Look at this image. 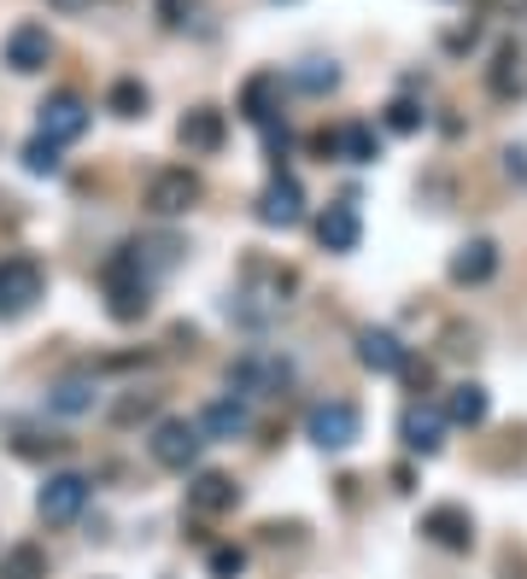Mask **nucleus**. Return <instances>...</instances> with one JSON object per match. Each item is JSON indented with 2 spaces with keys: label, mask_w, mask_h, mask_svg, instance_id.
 I'll return each instance as SVG.
<instances>
[{
  "label": "nucleus",
  "mask_w": 527,
  "mask_h": 579,
  "mask_svg": "<svg viewBox=\"0 0 527 579\" xmlns=\"http://www.w3.org/2000/svg\"><path fill=\"white\" fill-rule=\"evenodd\" d=\"M388 130L393 135H416L422 130V106H411V100H393V106H388Z\"/></svg>",
  "instance_id": "30"
},
{
  "label": "nucleus",
  "mask_w": 527,
  "mask_h": 579,
  "mask_svg": "<svg viewBox=\"0 0 527 579\" xmlns=\"http://www.w3.org/2000/svg\"><path fill=\"white\" fill-rule=\"evenodd\" d=\"M24 170H30V176H59V141L35 135L30 147H24Z\"/></svg>",
  "instance_id": "27"
},
{
  "label": "nucleus",
  "mask_w": 527,
  "mask_h": 579,
  "mask_svg": "<svg viewBox=\"0 0 527 579\" xmlns=\"http://www.w3.org/2000/svg\"><path fill=\"white\" fill-rule=\"evenodd\" d=\"M106 106L117 117H147V89H141V76H117L112 94H106Z\"/></svg>",
  "instance_id": "24"
},
{
  "label": "nucleus",
  "mask_w": 527,
  "mask_h": 579,
  "mask_svg": "<svg viewBox=\"0 0 527 579\" xmlns=\"http://www.w3.org/2000/svg\"><path fill=\"white\" fill-rule=\"evenodd\" d=\"M247 399H211L206 410H199V433L206 440H240L247 433Z\"/></svg>",
  "instance_id": "19"
},
{
  "label": "nucleus",
  "mask_w": 527,
  "mask_h": 579,
  "mask_svg": "<svg viewBox=\"0 0 527 579\" xmlns=\"http://www.w3.org/2000/svg\"><path fill=\"white\" fill-rule=\"evenodd\" d=\"M229 386L240 392V399H276V392H288L293 386V363L281 358V351H240V358L229 363Z\"/></svg>",
  "instance_id": "2"
},
{
  "label": "nucleus",
  "mask_w": 527,
  "mask_h": 579,
  "mask_svg": "<svg viewBox=\"0 0 527 579\" xmlns=\"http://www.w3.org/2000/svg\"><path fill=\"white\" fill-rule=\"evenodd\" d=\"M399 440H404V451H416V457H434V451L445 445V416L428 410V404H411L399 416Z\"/></svg>",
  "instance_id": "14"
},
{
  "label": "nucleus",
  "mask_w": 527,
  "mask_h": 579,
  "mask_svg": "<svg viewBox=\"0 0 527 579\" xmlns=\"http://www.w3.org/2000/svg\"><path fill=\"white\" fill-rule=\"evenodd\" d=\"M48 7H53V12H89L94 0H48Z\"/></svg>",
  "instance_id": "34"
},
{
  "label": "nucleus",
  "mask_w": 527,
  "mask_h": 579,
  "mask_svg": "<svg viewBox=\"0 0 527 579\" xmlns=\"http://www.w3.org/2000/svg\"><path fill=\"white\" fill-rule=\"evenodd\" d=\"M176 135H182V147L188 153H223V141H229V117H223L217 106H194L188 117L176 123Z\"/></svg>",
  "instance_id": "12"
},
{
  "label": "nucleus",
  "mask_w": 527,
  "mask_h": 579,
  "mask_svg": "<svg viewBox=\"0 0 527 579\" xmlns=\"http://www.w3.org/2000/svg\"><path fill=\"white\" fill-rule=\"evenodd\" d=\"M141 416H153V399H124V404L112 410L117 427H130V422H141Z\"/></svg>",
  "instance_id": "32"
},
{
  "label": "nucleus",
  "mask_w": 527,
  "mask_h": 579,
  "mask_svg": "<svg viewBox=\"0 0 527 579\" xmlns=\"http://www.w3.org/2000/svg\"><path fill=\"white\" fill-rule=\"evenodd\" d=\"M504 7H527V0H504Z\"/></svg>",
  "instance_id": "35"
},
{
  "label": "nucleus",
  "mask_w": 527,
  "mask_h": 579,
  "mask_svg": "<svg viewBox=\"0 0 527 579\" xmlns=\"http://www.w3.org/2000/svg\"><path fill=\"white\" fill-rule=\"evenodd\" d=\"M486 89H493L498 100H510V94H521V65H516V48H498V59H493V71H486Z\"/></svg>",
  "instance_id": "25"
},
{
  "label": "nucleus",
  "mask_w": 527,
  "mask_h": 579,
  "mask_svg": "<svg viewBox=\"0 0 527 579\" xmlns=\"http://www.w3.org/2000/svg\"><path fill=\"white\" fill-rule=\"evenodd\" d=\"M153 7H158V24H165V30H182L199 12V0H153Z\"/></svg>",
  "instance_id": "31"
},
{
  "label": "nucleus",
  "mask_w": 527,
  "mask_h": 579,
  "mask_svg": "<svg viewBox=\"0 0 527 579\" xmlns=\"http://www.w3.org/2000/svg\"><path fill=\"white\" fill-rule=\"evenodd\" d=\"M317 240H322V252H358V240H363L358 205H352V199L329 205V211L317 217Z\"/></svg>",
  "instance_id": "15"
},
{
  "label": "nucleus",
  "mask_w": 527,
  "mask_h": 579,
  "mask_svg": "<svg viewBox=\"0 0 527 579\" xmlns=\"http://www.w3.org/2000/svg\"><path fill=\"white\" fill-rule=\"evenodd\" d=\"M48 293V270H42V258H30V252H12V258H0V317H24V310Z\"/></svg>",
  "instance_id": "3"
},
{
  "label": "nucleus",
  "mask_w": 527,
  "mask_h": 579,
  "mask_svg": "<svg viewBox=\"0 0 527 579\" xmlns=\"http://www.w3.org/2000/svg\"><path fill=\"white\" fill-rule=\"evenodd\" d=\"M176 258H182V240L176 235L141 240V263H153V270H176Z\"/></svg>",
  "instance_id": "28"
},
{
  "label": "nucleus",
  "mask_w": 527,
  "mask_h": 579,
  "mask_svg": "<svg viewBox=\"0 0 527 579\" xmlns=\"http://www.w3.org/2000/svg\"><path fill=\"white\" fill-rule=\"evenodd\" d=\"M486 410H493V399H486L480 381H457L445 392V422H457V427H480Z\"/></svg>",
  "instance_id": "20"
},
{
  "label": "nucleus",
  "mask_w": 527,
  "mask_h": 579,
  "mask_svg": "<svg viewBox=\"0 0 527 579\" xmlns=\"http://www.w3.org/2000/svg\"><path fill=\"white\" fill-rule=\"evenodd\" d=\"M504 170H510V176H527V153L510 147V153H504Z\"/></svg>",
  "instance_id": "33"
},
{
  "label": "nucleus",
  "mask_w": 527,
  "mask_h": 579,
  "mask_svg": "<svg viewBox=\"0 0 527 579\" xmlns=\"http://www.w3.org/2000/svg\"><path fill=\"white\" fill-rule=\"evenodd\" d=\"M293 82H299L306 94H334V89H340V71H334V65H322V59H311V65H299V71H293Z\"/></svg>",
  "instance_id": "26"
},
{
  "label": "nucleus",
  "mask_w": 527,
  "mask_h": 579,
  "mask_svg": "<svg viewBox=\"0 0 527 579\" xmlns=\"http://www.w3.org/2000/svg\"><path fill=\"white\" fill-rule=\"evenodd\" d=\"M340 158H352V164H375L381 158V141H375L370 123H347V130H340Z\"/></svg>",
  "instance_id": "23"
},
{
  "label": "nucleus",
  "mask_w": 527,
  "mask_h": 579,
  "mask_svg": "<svg viewBox=\"0 0 527 579\" xmlns=\"http://www.w3.org/2000/svg\"><path fill=\"white\" fill-rule=\"evenodd\" d=\"M206 568H211V579H235L240 568H247V550H240V545H217Z\"/></svg>",
  "instance_id": "29"
},
{
  "label": "nucleus",
  "mask_w": 527,
  "mask_h": 579,
  "mask_svg": "<svg viewBox=\"0 0 527 579\" xmlns=\"http://www.w3.org/2000/svg\"><path fill=\"white\" fill-rule=\"evenodd\" d=\"M0 579H48V550L30 545V539L0 550Z\"/></svg>",
  "instance_id": "22"
},
{
  "label": "nucleus",
  "mask_w": 527,
  "mask_h": 579,
  "mask_svg": "<svg viewBox=\"0 0 527 579\" xmlns=\"http://www.w3.org/2000/svg\"><path fill=\"white\" fill-rule=\"evenodd\" d=\"M199 205V176L188 170V164H165V170H153L147 182V211L153 217H182Z\"/></svg>",
  "instance_id": "7"
},
{
  "label": "nucleus",
  "mask_w": 527,
  "mask_h": 579,
  "mask_svg": "<svg viewBox=\"0 0 527 579\" xmlns=\"http://www.w3.org/2000/svg\"><path fill=\"white\" fill-rule=\"evenodd\" d=\"M452 276L457 287H480V281H493L498 276V246L493 240H469V246H457L452 252Z\"/></svg>",
  "instance_id": "18"
},
{
  "label": "nucleus",
  "mask_w": 527,
  "mask_h": 579,
  "mask_svg": "<svg viewBox=\"0 0 527 579\" xmlns=\"http://www.w3.org/2000/svg\"><path fill=\"white\" fill-rule=\"evenodd\" d=\"M199 445H206V433H199V422H188V416H165L153 427V440H147L153 463L170 468V474H188L199 463Z\"/></svg>",
  "instance_id": "4"
},
{
  "label": "nucleus",
  "mask_w": 527,
  "mask_h": 579,
  "mask_svg": "<svg viewBox=\"0 0 527 579\" xmlns=\"http://www.w3.org/2000/svg\"><path fill=\"white\" fill-rule=\"evenodd\" d=\"M48 59H53V35H48V24L24 18V24H12V30H7V65H12L18 76L48 71Z\"/></svg>",
  "instance_id": "10"
},
{
  "label": "nucleus",
  "mask_w": 527,
  "mask_h": 579,
  "mask_svg": "<svg viewBox=\"0 0 527 579\" xmlns=\"http://www.w3.org/2000/svg\"><path fill=\"white\" fill-rule=\"evenodd\" d=\"M422 539L463 556V550L475 545V515L463 509V504H434V509H422Z\"/></svg>",
  "instance_id": "8"
},
{
  "label": "nucleus",
  "mask_w": 527,
  "mask_h": 579,
  "mask_svg": "<svg viewBox=\"0 0 527 579\" xmlns=\"http://www.w3.org/2000/svg\"><path fill=\"white\" fill-rule=\"evenodd\" d=\"M100 281H106V317L112 322H141L153 310V287H147L141 246H117V252L100 263Z\"/></svg>",
  "instance_id": "1"
},
{
  "label": "nucleus",
  "mask_w": 527,
  "mask_h": 579,
  "mask_svg": "<svg viewBox=\"0 0 527 579\" xmlns=\"http://www.w3.org/2000/svg\"><path fill=\"white\" fill-rule=\"evenodd\" d=\"M258 223H270V229H293V223H306V188H299L288 170H276L270 188L258 194Z\"/></svg>",
  "instance_id": "9"
},
{
  "label": "nucleus",
  "mask_w": 527,
  "mask_h": 579,
  "mask_svg": "<svg viewBox=\"0 0 527 579\" xmlns=\"http://www.w3.org/2000/svg\"><path fill=\"white\" fill-rule=\"evenodd\" d=\"M404 358H411V351L399 345L393 328H363V334H358V363L375 369V375H399Z\"/></svg>",
  "instance_id": "17"
},
{
  "label": "nucleus",
  "mask_w": 527,
  "mask_h": 579,
  "mask_svg": "<svg viewBox=\"0 0 527 579\" xmlns=\"http://www.w3.org/2000/svg\"><path fill=\"white\" fill-rule=\"evenodd\" d=\"M94 399H100L94 381H89V375H71V381H59V386L48 392V410H53V416H89Z\"/></svg>",
  "instance_id": "21"
},
{
  "label": "nucleus",
  "mask_w": 527,
  "mask_h": 579,
  "mask_svg": "<svg viewBox=\"0 0 527 579\" xmlns=\"http://www.w3.org/2000/svg\"><path fill=\"white\" fill-rule=\"evenodd\" d=\"M276 112H281V76H276V71L247 76V89H240V117L258 123V130H270Z\"/></svg>",
  "instance_id": "16"
},
{
  "label": "nucleus",
  "mask_w": 527,
  "mask_h": 579,
  "mask_svg": "<svg viewBox=\"0 0 527 579\" xmlns=\"http://www.w3.org/2000/svg\"><path fill=\"white\" fill-rule=\"evenodd\" d=\"M89 492H94L89 474L59 468V474H48V480H42V492H35V509H42V521L65 527V521H76V515L89 509Z\"/></svg>",
  "instance_id": "5"
},
{
  "label": "nucleus",
  "mask_w": 527,
  "mask_h": 579,
  "mask_svg": "<svg viewBox=\"0 0 527 579\" xmlns=\"http://www.w3.org/2000/svg\"><path fill=\"white\" fill-rule=\"evenodd\" d=\"M235 504H240V486L223 468H199L194 480H188V509L194 515H223V509H235Z\"/></svg>",
  "instance_id": "13"
},
{
  "label": "nucleus",
  "mask_w": 527,
  "mask_h": 579,
  "mask_svg": "<svg viewBox=\"0 0 527 579\" xmlns=\"http://www.w3.org/2000/svg\"><path fill=\"white\" fill-rule=\"evenodd\" d=\"M42 135L48 141H83L89 135V100L83 94H48L42 100Z\"/></svg>",
  "instance_id": "11"
},
{
  "label": "nucleus",
  "mask_w": 527,
  "mask_h": 579,
  "mask_svg": "<svg viewBox=\"0 0 527 579\" xmlns=\"http://www.w3.org/2000/svg\"><path fill=\"white\" fill-rule=\"evenodd\" d=\"M363 433V416H358V404L347 399H329V404H311V416H306V440L317 451H347L352 440Z\"/></svg>",
  "instance_id": "6"
}]
</instances>
